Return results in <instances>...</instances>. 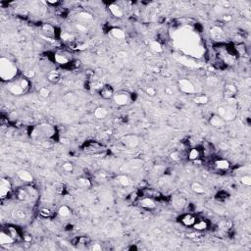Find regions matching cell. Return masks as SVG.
Returning a JSON list of instances; mask_svg holds the SVG:
<instances>
[{
	"instance_id": "1",
	"label": "cell",
	"mask_w": 251,
	"mask_h": 251,
	"mask_svg": "<svg viewBox=\"0 0 251 251\" xmlns=\"http://www.w3.org/2000/svg\"><path fill=\"white\" fill-rule=\"evenodd\" d=\"M17 67L8 58L1 57L0 59V76L3 80H12L17 75Z\"/></svg>"
},
{
	"instance_id": "2",
	"label": "cell",
	"mask_w": 251,
	"mask_h": 251,
	"mask_svg": "<svg viewBox=\"0 0 251 251\" xmlns=\"http://www.w3.org/2000/svg\"><path fill=\"white\" fill-rule=\"evenodd\" d=\"M121 141L124 144V146H126L127 148H130V149L136 148L138 144H139V138L135 135H127L122 137Z\"/></svg>"
},
{
	"instance_id": "3",
	"label": "cell",
	"mask_w": 251,
	"mask_h": 251,
	"mask_svg": "<svg viewBox=\"0 0 251 251\" xmlns=\"http://www.w3.org/2000/svg\"><path fill=\"white\" fill-rule=\"evenodd\" d=\"M178 88H180L181 91L183 92V93L193 94L194 92H195L194 84L187 79H181L180 80H178Z\"/></svg>"
},
{
	"instance_id": "4",
	"label": "cell",
	"mask_w": 251,
	"mask_h": 251,
	"mask_svg": "<svg viewBox=\"0 0 251 251\" xmlns=\"http://www.w3.org/2000/svg\"><path fill=\"white\" fill-rule=\"evenodd\" d=\"M12 189V184L8 178H2L0 181V196L1 199H5Z\"/></svg>"
},
{
	"instance_id": "5",
	"label": "cell",
	"mask_w": 251,
	"mask_h": 251,
	"mask_svg": "<svg viewBox=\"0 0 251 251\" xmlns=\"http://www.w3.org/2000/svg\"><path fill=\"white\" fill-rule=\"evenodd\" d=\"M113 98H114L115 103L117 105H119V106H125V105H127V103H129L130 100H131L130 95L125 91L117 92V93L114 94Z\"/></svg>"
},
{
	"instance_id": "6",
	"label": "cell",
	"mask_w": 251,
	"mask_h": 251,
	"mask_svg": "<svg viewBox=\"0 0 251 251\" xmlns=\"http://www.w3.org/2000/svg\"><path fill=\"white\" fill-rule=\"evenodd\" d=\"M209 124L213 127H216V129H222V127H224L225 125H226V121H225L222 117H220L219 115L214 114L210 117Z\"/></svg>"
},
{
	"instance_id": "7",
	"label": "cell",
	"mask_w": 251,
	"mask_h": 251,
	"mask_svg": "<svg viewBox=\"0 0 251 251\" xmlns=\"http://www.w3.org/2000/svg\"><path fill=\"white\" fill-rule=\"evenodd\" d=\"M237 86L233 84H227L225 85V90H224V97L226 99L229 98H234L235 94H237Z\"/></svg>"
},
{
	"instance_id": "8",
	"label": "cell",
	"mask_w": 251,
	"mask_h": 251,
	"mask_svg": "<svg viewBox=\"0 0 251 251\" xmlns=\"http://www.w3.org/2000/svg\"><path fill=\"white\" fill-rule=\"evenodd\" d=\"M115 94L114 89L111 88L110 85H104L102 86V88L99 91V95L103 99H111L113 98V96Z\"/></svg>"
},
{
	"instance_id": "9",
	"label": "cell",
	"mask_w": 251,
	"mask_h": 251,
	"mask_svg": "<svg viewBox=\"0 0 251 251\" xmlns=\"http://www.w3.org/2000/svg\"><path fill=\"white\" fill-rule=\"evenodd\" d=\"M139 205L146 210H153L156 207V203L151 197H143L139 200Z\"/></svg>"
},
{
	"instance_id": "10",
	"label": "cell",
	"mask_w": 251,
	"mask_h": 251,
	"mask_svg": "<svg viewBox=\"0 0 251 251\" xmlns=\"http://www.w3.org/2000/svg\"><path fill=\"white\" fill-rule=\"evenodd\" d=\"M15 242V239L10 235L7 232H5V230H2L1 233H0V244L1 245H10V244H13Z\"/></svg>"
},
{
	"instance_id": "11",
	"label": "cell",
	"mask_w": 251,
	"mask_h": 251,
	"mask_svg": "<svg viewBox=\"0 0 251 251\" xmlns=\"http://www.w3.org/2000/svg\"><path fill=\"white\" fill-rule=\"evenodd\" d=\"M237 117V110H235V107H232V106H228L226 107V113H225L223 119L225 121H233Z\"/></svg>"
},
{
	"instance_id": "12",
	"label": "cell",
	"mask_w": 251,
	"mask_h": 251,
	"mask_svg": "<svg viewBox=\"0 0 251 251\" xmlns=\"http://www.w3.org/2000/svg\"><path fill=\"white\" fill-rule=\"evenodd\" d=\"M17 176L21 181L25 182H33V177L29 172L25 171V170H19L17 172Z\"/></svg>"
},
{
	"instance_id": "13",
	"label": "cell",
	"mask_w": 251,
	"mask_h": 251,
	"mask_svg": "<svg viewBox=\"0 0 251 251\" xmlns=\"http://www.w3.org/2000/svg\"><path fill=\"white\" fill-rule=\"evenodd\" d=\"M195 221H196V218L194 217L192 214H189V213L183 215V216L181 218L182 224L186 227H192L193 224L195 223Z\"/></svg>"
},
{
	"instance_id": "14",
	"label": "cell",
	"mask_w": 251,
	"mask_h": 251,
	"mask_svg": "<svg viewBox=\"0 0 251 251\" xmlns=\"http://www.w3.org/2000/svg\"><path fill=\"white\" fill-rule=\"evenodd\" d=\"M109 10H110V12H111V14L113 15L114 17H116V18H122L123 17V11H122V9L118 6L117 4H115V3H112V4H110L109 5Z\"/></svg>"
},
{
	"instance_id": "15",
	"label": "cell",
	"mask_w": 251,
	"mask_h": 251,
	"mask_svg": "<svg viewBox=\"0 0 251 251\" xmlns=\"http://www.w3.org/2000/svg\"><path fill=\"white\" fill-rule=\"evenodd\" d=\"M8 90L10 93H12L14 95H21L24 93V90L23 88H21V85L18 84H10L9 85V88H8Z\"/></svg>"
},
{
	"instance_id": "16",
	"label": "cell",
	"mask_w": 251,
	"mask_h": 251,
	"mask_svg": "<svg viewBox=\"0 0 251 251\" xmlns=\"http://www.w3.org/2000/svg\"><path fill=\"white\" fill-rule=\"evenodd\" d=\"M47 80L52 84H58L61 80V76L57 71H51L47 75Z\"/></svg>"
},
{
	"instance_id": "17",
	"label": "cell",
	"mask_w": 251,
	"mask_h": 251,
	"mask_svg": "<svg viewBox=\"0 0 251 251\" xmlns=\"http://www.w3.org/2000/svg\"><path fill=\"white\" fill-rule=\"evenodd\" d=\"M215 167L220 171H227L229 168V162L225 159H220L215 162Z\"/></svg>"
},
{
	"instance_id": "18",
	"label": "cell",
	"mask_w": 251,
	"mask_h": 251,
	"mask_svg": "<svg viewBox=\"0 0 251 251\" xmlns=\"http://www.w3.org/2000/svg\"><path fill=\"white\" fill-rule=\"evenodd\" d=\"M16 195H17L18 200H20V201H27L28 199L30 197L28 190L25 188H19L17 190Z\"/></svg>"
},
{
	"instance_id": "19",
	"label": "cell",
	"mask_w": 251,
	"mask_h": 251,
	"mask_svg": "<svg viewBox=\"0 0 251 251\" xmlns=\"http://www.w3.org/2000/svg\"><path fill=\"white\" fill-rule=\"evenodd\" d=\"M107 115H108V111H107V109L104 108V107H98V108H96L94 111V116L99 120L105 119Z\"/></svg>"
},
{
	"instance_id": "20",
	"label": "cell",
	"mask_w": 251,
	"mask_h": 251,
	"mask_svg": "<svg viewBox=\"0 0 251 251\" xmlns=\"http://www.w3.org/2000/svg\"><path fill=\"white\" fill-rule=\"evenodd\" d=\"M192 227L196 230L201 232V230H204V229H206L208 228V223L205 221V220H196Z\"/></svg>"
},
{
	"instance_id": "21",
	"label": "cell",
	"mask_w": 251,
	"mask_h": 251,
	"mask_svg": "<svg viewBox=\"0 0 251 251\" xmlns=\"http://www.w3.org/2000/svg\"><path fill=\"white\" fill-rule=\"evenodd\" d=\"M71 209L67 206V205H63L61 206L58 210V215L61 218H68L71 216Z\"/></svg>"
},
{
	"instance_id": "22",
	"label": "cell",
	"mask_w": 251,
	"mask_h": 251,
	"mask_svg": "<svg viewBox=\"0 0 251 251\" xmlns=\"http://www.w3.org/2000/svg\"><path fill=\"white\" fill-rule=\"evenodd\" d=\"M111 34L113 35L115 38H117V39H124V38H126L125 32L123 29H118V28L112 29H111Z\"/></svg>"
},
{
	"instance_id": "23",
	"label": "cell",
	"mask_w": 251,
	"mask_h": 251,
	"mask_svg": "<svg viewBox=\"0 0 251 251\" xmlns=\"http://www.w3.org/2000/svg\"><path fill=\"white\" fill-rule=\"evenodd\" d=\"M191 189H192V191H194L195 193L197 194H203L204 192H205V188H204V186H202V184L200 182H194L191 183Z\"/></svg>"
},
{
	"instance_id": "24",
	"label": "cell",
	"mask_w": 251,
	"mask_h": 251,
	"mask_svg": "<svg viewBox=\"0 0 251 251\" xmlns=\"http://www.w3.org/2000/svg\"><path fill=\"white\" fill-rule=\"evenodd\" d=\"M193 101L195 102L196 104L199 105H205L209 102V97L205 94H201V95H197L193 98Z\"/></svg>"
},
{
	"instance_id": "25",
	"label": "cell",
	"mask_w": 251,
	"mask_h": 251,
	"mask_svg": "<svg viewBox=\"0 0 251 251\" xmlns=\"http://www.w3.org/2000/svg\"><path fill=\"white\" fill-rule=\"evenodd\" d=\"M78 186L80 187H84V188H89L91 186V182L89 181V178H78Z\"/></svg>"
},
{
	"instance_id": "26",
	"label": "cell",
	"mask_w": 251,
	"mask_h": 251,
	"mask_svg": "<svg viewBox=\"0 0 251 251\" xmlns=\"http://www.w3.org/2000/svg\"><path fill=\"white\" fill-rule=\"evenodd\" d=\"M55 61L60 65H66L69 63L70 59L64 54H55Z\"/></svg>"
},
{
	"instance_id": "27",
	"label": "cell",
	"mask_w": 251,
	"mask_h": 251,
	"mask_svg": "<svg viewBox=\"0 0 251 251\" xmlns=\"http://www.w3.org/2000/svg\"><path fill=\"white\" fill-rule=\"evenodd\" d=\"M200 158V151L197 148H192L188 153V159L191 161H196L197 159Z\"/></svg>"
},
{
	"instance_id": "28",
	"label": "cell",
	"mask_w": 251,
	"mask_h": 251,
	"mask_svg": "<svg viewBox=\"0 0 251 251\" xmlns=\"http://www.w3.org/2000/svg\"><path fill=\"white\" fill-rule=\"evenodd\" d=\"M224 34V32L222 29H220L219 27H214L212 29H211V35L212 37L215 38V39H220Z\"/></svg>"
},
{
	"instance_id": "29",
	"label": "cell",
	"mask_w": 251,
	"mask_h": 251,
	"mask_svg": "<svg viewBox=\"0 0 251 251\" xmlns=\"http://www.w3.org/2000/svg\"><path fill=\"white\" fill-rule=\"evenodd\" d=\"M63 99L64 101L66 102V103H68V104H74L75 102L76 101V96L75 93H73V92H69V93H66L63 97Z\"/></svg>"
},
{
	"instance_id": "30",
	"label": "cell",
	"mask_w": 251,
	"mask_h": 251,
	"mask_svg": "<svg viewBox=\"0 0 251 251\" xmlns=\"http://www.w3.org/2000/svg\"><path fill=\"white\" fill-rule=\"evenodd\" d=\"M117 181L118 182H119L121 186H130V183H131V180H130V178L126 176V175H121L117 178Z\"/></svg>"
},
{
	"instance_id": "31",
	"label": "cell",
	"mask_w": 251,
	"mask_h": 251,
	"mask_svg": "<svg viewBox=\"0 0 251 251\" xmlns=\"http://www.w3.org/2000/svg\"><path fill=\"white\" fill-rule=\"evenodd\" d=\"M130 166L132 168V169H136V170H138V169H140L142 168L143 166V161L141 159H138V158H135V159H132L130 161Z\"/></svg>"
},
{
	"instance_id": "32",
	"label": "cell",
	"mask_w": 251,
	"mask_h": 251,
	"mask_svg": "<svg viewBox=\"0 0 251 251\" xmlns=\"http://www.w3.org/2000/svg\"><path fill=\"white\" fill-rule=\"evenodd\" d=\"M150 48L154 51V52H157V53H161L163 51V47H162L161 43L159 41H157V40H154V41L150 42Z\"/></svg>"
},
{
	"instance_id": "33",
	"label": "cell",
	"mask_w": 251,
	"mask_h": 251,
	"mask_svg": "<svg viewBox=\"0 0 251 251\" xmlns=\"http://www.w3.org/2000/svg\"><path fill=\"white\" fill-rule=\"evenodd\" d=\"M60 37L62 38L64 41L68 42V43H72V42H75V37L73 34L71 33H61L60 34Z\"/></svg>"
},
{
	"instance_id": "34",
	"label": "cell",
	"mask_w": 251,
	"mask_h": 251,
	"mask_svg": "<svg viewBox=\"0 0 251 251\" xmlns=\"http://www.w3.org/2000/svg\"><path fill=\"white\" fill-rule=\"evenodd\" d=\"M7 233L15 239V241H17V240H20V239H21V235L19 234L18 230H17L16 229H15V228L9 227V228H8V230H7Z\"/></svg>"
},
{
	"instance_id": "35",
	"label": "cell",
	"mask_w": 251,
	"mask_h": 251,
	"mask_svg": "<svg viewBox=\"0 0 251 251\" xmlns=\"http://www.w3.org/2000/svg\"><path fill=\"white\" fill-rule=\"evenodd\" d=\"M52 214H53L52 210L49 208H42L39 210V215L43 218H49L52 216Z\"/></svg>"
},
{
	"instance_id": "36",
	"label": "cell",
	"mask_w": 251,
	"mask_h": 251,
	"mask_svg": "<svg viewBox=\"0 0 251 251\" xmlns=\"http://www.w3.org/2000/svg\"><path fill=\"white\" fill-rule=\"evenodd\" d=\"M12 216L14 219H17V220H23L25 218V213L22 210H15L12 213Z\"/></svg>"
},
{
	"instance_id": "37",
	"label": "cell",
	"mask_w": 251,
	"mask_h": 251,
	"mask_svg": "<svg viewBox=\"0 0 251 251\" xmlns=\"http://www.w3.org/2000/svg\"><path fill=\"white\" fill-rule=\"evenodd\" d=\"M42 30H43L45 33H47L48 35H52L55 33L54 28L51 25H49V24H44L42 25Z\"/></svg>"
},
{
	"instance_id": "38",
	"label": "cell",
	"mask_w": 251,
	"mask_h": 251,
	"mask_svg": "<svg viewBox=\"0 0 251 251\" xmlns=\"http://www.w3.org/2000/svg\"><path fill=\"white\" fill-rule=\"evenodd\" d=\"M19 84L21 85V88H23V90H24L25 92L29 88V81L28 79H25V78H23V79L20 80Z\"/></svg>"
},
{
	"instance_id": "39",
	"label": "cell",
	"mask_w": 251,
	"mask_h": 251,
	"mask_svg": "<svg viewBox=\"0 0 251 251\" xmlns=\"http://www.w3.org/2000/svg\"><path fill=\"white\" fill-rule=\"evenodd\" d=\"M78 18L80 20H83V21H89L92 19V15L88 12H80L78 14Z\"/></svg>"
},
{
	"instance_id": "40",
	"label": "cell",
	"mask_w": 251,
	"mask_h": 251,
	"mask_svg": "<svg viewBox=\"0 0 251 251\" xmlns=\"http://www.w3.org/2000/svg\"><path fill=\"white\" fill-rule=\"evenodd\" d=\"M206 83L208 85L210 86H215V85H217L218 83H219V80L218 79L216 78V76H209L208 78L206 79Z\"/></svg>"
},
{
	"instance_id": "41",
	"label": "cell",
	"mask_w": 251,
	"mask_h": 251,
	"mask_svg": "<svg viewBox=\"0 0 251 251\" xmlns=\"http://www.w3.org/2000/svg\"><path fill=\"white\" fill-rule=\"evenodd\" d=\"M41 145H42V147L45 148V149H50V148H52L54 146V142H53V140H51L50 138H46V139L42 140Z\"/></svg>"
},
{
	"instance_id": "42",
	"label": "cell",
	"mask_w": 251,
	"mask_h": 251,
	"mask_svg": "<svg viewBox=\"0 0 251 251\" xmlns=\"http://www.w3.org/2000/svg\"><path fill=\"white\" fill-rule=\"evenodd\" d=\"M169 158H170V160L174 161V162H178L181 160V154L178 151H173L170 153V155H169Z\"/></svg>"
},
{
	"instance_id": "43",
	"label": "cell",
	"mask_w": 251,
	"mask_h": 251,
	"mask_svg": "<svg viewBox=\"0 0 251 251\" xmlns=\"http://www.w3.org/2000/svg\"><path fill=\"white\" fill-rule=\"evenodd\" d=\"M25 189L28 190L29 194V196L30 197H34V198H37V195H38V191L37 190V188H34L33 186H27L25 187Z\"/></svg>"
},
{
	"instance_id": "44",
	"label": "cell",
	"mask_w": 251,
	"mask_h": 251,
	"mask_svg": "<svg viewBox=\"0 0 251 251\" xmlns=\"http://www.w3.org/2000/svg\"><path fill=\"white\" fill-rule=\"evenodd\" d=\"M38 94H39V96H41L42 98H47V97L50 95V90L46 88H41L38 90Z\"/></svg>"
},
{
	"instance_id": "45",
	"label": "cell",
	"mask_w": 251,
	"mask_h": 251,
	"mask_svg": "<svg viewBox=\"0 0 251 251\" xmlns=\"http://www.w3.org/2000/svg\"><path fill=\"white\" fill-rule=\"evenodd\" d=\"M240 182H241V183H243L244 186H251V177L249 175H245V176L240 178Z\"/></svg>"
},
{
	"instance_id": "46",
	"label": "cell",
	"mask_w": 251,
	"mask_h": 251,
	"mask_svg": "<svg viewBox=\"0 0 251 251\" xmlns=\"http://www.w3.org/2000/svg\"><path fill=\"white\" fill-rule=\"evenodd\" d=\"M62 168H63V170H64L65 172H68V173L73 172V170H74V166H73V164L70 163V162L64 163V164H63V166H62Z\"/></svg>"
},
{
	"instance_id": "47",
	"label": "cell",
	"mask_w": 251,
	"mask_h": 251,
	"mask_svg": "<svg viewBox=\"0 0 251 251\" xmlns=\"http://www.w3.org/2000/svg\"><path fill=\"white\" fill-rule=\"evenodd\" d=\"M237 52L240 54V55H245L246 54V47H245L244 44H238L237 45V47H235Z\"/></svg>"
},
{
	"instance_id": "48",
	"label": "cell",
	"mask_w": 251,
	"mask_h": 251,
	"mask_svg": "<svg viewBox=\"0 0 251 251\" xmlns=\"http://www.w3.org/2000/svg\"><path fill=\"white\" fill-rule=\"evenodd\" d=\"M145 92H146L147 95L153 97V96L156 95V92L157 91H156V89L154 88H152V86H148V88H146V89H145Z\"/></svg>"
},
{
	"instance_id": "49",
	"label": "cell",
	"mask_w": 251,
	"mask_h": 251,
	"mask_svg": "<svg viewBox=\"0 0 251 251\" xmlns=\"http://www.w3.org/2000/svg\"><path fill=\"white\" fill-rule=\"evenodd\" d=\"M18 119V114H17V112H10V113L8 114V120L9 121H11V122H15V121H17Z\"/></svg>"
},
{
	"instance_id": "50",
	"label": "cell",
	"mask_w": 251,
	"mask_h": 251,
	"mask_svg": "<svg viewBox=\"0 0 251 251\" xmlns=\"http://www.w3.org/2000/svg\"><path fill=\"white\" fill-rule=\"evenodd\" d=\"M76 29L80 33H86L88 32V28L83 24H76Z\"/></svg>"
},
{
	"instance_id": "51",
	"label": "cell",
	"mask_w": 251,
	"mask_h": 251,
	"mask_svg": "<svg viewBox=\"0 0 251 251\" xmlns=\"http://www.w3.org/2000/svg\"><path fill=\"white\" fill-rule=\"evenodd\" d=\"M24 76H25V79H33V76H35V73H34V71H33V70H29V71L25 72Z\"/></svg>"
},
{
	"instance_id": "52",
	"label": "cell",
	"mask_w": 251,
	"mask_h": 251,
	"mask_svg": "<svg viewBox=\"0 0 251 251\" xmlns=\"http://www.w3.org/2000/svg\"><path fill=\"white\" fill-rule=\"evenodd\" d=\"M160 193L156 191V190H153V189H149V190H147V196L148 197H159Z\"/></svg>"
},
{
	"instance_id": "53",
	"label": "cell",
	"mask_w": 251,
	"mask_h": 251,
	"mask_svg": "<svg viewBox=\"0 0 251 251\" xmlns=\"http://www.w3.org/2000/svg\"><path fill=\"white\" fill-rule=\"evenodd\" d=\"M225 113H226V107H224V106H220L218 110H217V115H219L220 117H224Z\"/></svg>"
},
{
	"instance_id": "54",
	"label": "cell",
	"mask_w": 251,
	"mask_h": 251,
	"mask_svg": "<svg viewBox=\"0 0 251 251\" xmlns=\"http://www.w3.org/2000/svg\"><path fill=\"white\" fill-rule=\"evenodd\" d=\"M222 20L225 22H230V21H233V16L232 15H223L222 16Z\"/></svg>"
},
{
	"instance_id": "55",
	"label": "cell",
	"mask_w": 251,
	"mask_h": 251,
	"mask_svg": "<svg viewBox=\"0 0 251 251\" xmlns=\"http://www.w3.org/2000/svg\"><path fill=\"white\" fill-rule=\"evenodd\" d=\"M91 249L94 251H100V250H102V246L99 243H93L91 246Z\"/></svg>"
},
{
	"instance_id": "56",
	"label": "cell",
	"mask_w": 251,
	"mask_h": 251,
	"mask_svg": "<svg viewBox=\"0 0 251 251\" xmlns=\"http://www.w3.org/2000/svg\"><path fill=\"white\" fill-rule=\"evenodd\" d=\"M219 147H220V149H222V150H228L229 149V145L227 144L226 142L219 143Z\"/></svg>"
},
{
	"instance_id": "57",
	"label": "cell",
	"mask_w": 251,
	"mask_h": 251,
	"mask_svg": "<svg viewBox=\"0 0 251 251\" xmlns=\"http://www.w3.org/2000/svg\"><path fill=\"white\" fill-rule=\"evenodd\" d=\"M137 197H138V196H137V193H136V192H132V193L130 194L129 199H130V200H131V202H134V201H135V199H136Z\"/></svg>"
},
{
	"instance_id": "58",
	"label": "cell",
	"mask_w": 251,
	"mask_h": 251,
	"mask_svg": "<svg viewBox=\"0 0 251 251\" xmlns=\"http://www.w3.org/2000/svg\"><path fill=\"white\" fill-rule=\"evenodd\" d=\"M117 56H118V58H126L127 52H125V51H119V52L117 53Z\"/></svg>"
},
{
	"instance_id": "59",
	"label": "cell",
	"mask_w": 251,
	"mask_h": 251,
	"mask_svg": "<svg viewBox=\"0 0 251 251\" xmlns=\"http://www.w3.org/2000/svg\"><path fill=\"white\" fill-rule=\"evenodd\" d=\"M218 4H219L221 7H223V8H225V7H228L229 5V3L228 1H219V2H218Z\"/></svg>"
},
{
	"instance_id": "60",
	"label": "cell",
	"mask_w": 251,
	"mask_h": 251,
	"mask_svg": "<svg viewBox=\"0 0 251 251\" xmlns=\"http://www.w3.org/2000/svg\"><path fill=\"white\" fill-rule=\"evenodd\" d=\"M24 240L27 243H29V242L32 241V237H30V235H29V234L28 235H25V237H24Z\"/></svg>"
},
{
	"instance_id": "61",
	"label": "cell",
	"mask_w": 251,
	"mask_h": 251,
	"mask_svg": "<svg viewBox=\"0 0 251 251\" xmlns=\"http://www.w3.org/2000/svg\"><path fill=\"white\" fill-rule=\"evenodd\" d=\"M46 3L51 4V5H57V4H59V1H51V0H49V1H47Z\"/></svg>"
},
{
	"instance_id": "62",
	"label": "cell",
	"mask_w": 251,
	"mask_h": 251,
	"mask_svg": "<svg viewBox=\"0 0 251 251\" xmlns=\"http://www.w3.org/2000/svg\"><path fill=\"white\" fill-rule=\"evenodd\" d=\"M61 142L64 143V144H68L69 139H68V138H62V139H61Z\"/></svg>"
},
{
	"instance_id": "63",
	"label": "cell",
	"mask_w": 251,
	"mask_h": 251,
	"mask_svg": "<svg viewBox=\"0 0 251 251\" xmlns=\"http://www.w3.org/2000/svg\"><path fill=\"white\" fill-rule=\"evenodd\" d=\"M165 92H166L167 94H172V93H173V90H172L171 88H165Z\"/></svg>"
},
{
	"instance_id": "64",
	"label": "cell",
	"mask_w": 251,
	"mask_h": 251,
	"mask_svg": "<svg viewBox=\"0 0 251 251\" xmlns=\"http://www.w3.org/2000/svg\"><path fill=\"white\" fill-rule=\"evenodd\" d=\"M127 249H130V250H137V247H135V246H131V247H129Z\"/></svg>"
}]
</instances>
